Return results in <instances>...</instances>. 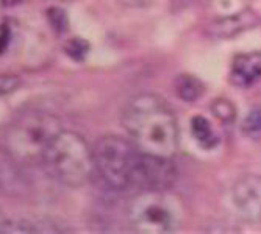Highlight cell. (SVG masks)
<instances>
[{"label": "cell", "instance_id": "16", "mask_svg": "<svg viewBox=\"0 0 261 234\" xmlns=\"http://www.w3.org/2000/svg\"><path fill=\"white\" fill-rule=\"evenodd\" d=\"M121 5L124 7H130V8H144L152 5L155 0H117Z\"/></svg>", "mask_w": 261, "mask_h": 234}, {"label": "cell", "instance_id": "1", "mask_svg": "<svg viewBox=\"0 0 261 234\" xmlns=\"http://www.w3.org/2000/svg\"><path fill=\"white\" fill-rule=\"evenodd\" d=\"M122 125L139 152L174 158L178 149V125L171 106L155 94H139L122 111Z\"/></svg>", "mask_w": 261, "mask_h": 234}, {"label": "cell", "instance_id": "10", "mask_svg": "<svg viewBox=\"0 0 261 234\" xmlns=\"http://www.w3.org/2000/svg\"><path fill=\"white\" fill-rule=\"evenodd\" d=\"M174 87L177 96L185 102H196L205 92L203 83L191 74H180L174 81Z\"/></svg>", "mask_w": 261, "mask_h": 234}, {"label": "cell", "instance_id": "8", "mask_svg": "<svg viewBox=\"0 0 261 234\" xmlns=\"http://www.w3.org/2000/svg\"><path fill=\"white\" fill-rule=\"evenodd\" d=\"M259 16L252 10H243L238 14L227 16L222 19H216L210 22L208 25V35L213 38H233L246 30H250L259 23Z\"/></svg>", "mask_w": 261, "mask_h": 234}, {"label": "cell", "instance_id": "4", "mask_svg": "<svg viewBox=\"0 0 261 234\" xmlns=\"http://www.w3.org/2000/svg\"><path fill=\"white\" fill-rule=\"evenodd\" d=\"M128 222L141 234L172 232L183 214L178 197L168 191H141L128 204Z\"/></svg>", "mask_w": 261, "mask_h": 234}, {"label": "cell", "instance_id": "15", "mask_svg": "<svg viewBox=\"0 0 261 234\" xmlns=\"http://www.w3.org/2000/svg\"><path fill=\"white\" fill-rule=\"evenodd\" d=\"M20 78L16 75H0V96L14 92L20 86Z\"/></svg>", "mask_w": 261, "mask_h": 234}, {"label": "cell", "instance_id": "11", "mask_svg": "<svg viewBox=\"0 0 261 234\" xmlns=\"http://www.w3.org/2000/svg\"><path fill=\"white\" fill-rule=\"evenodd\" d=\"M191 133L196 139V142L205 149V150H210V149H215L216 144H218V136L213 131L210 122L205 119L203 115H196L193 117L191 121Z\"/></svg>", "mask_w": 261, "mask_h": 234}, {"label": "cell", "instance_id": "2", "mask_svg": "<svg viewBox=\"0 0 261 234\" xmlns=\"http://www.w3.org/2000/svg\"><path fill=\"white\" fill-rule=\"evenodd\" d=\"M63 131L61 121L45 111H29L19 115L5 133V150L19 164L42 162L55 137Z\"/></svg>", "mask_w": 261, "mask_h": 234}, {"label": "cell", "instance_id": "7", "mask_svg": "<svg viewBox=\"0 0 261 234\" xmlns=\"http://www.w3.org/2000/svg\"><path fill=\"white\" fill-rule=\"evenodd\" d=\"M233 206L238 214L249 222L261 220V177L244 175L234 183L231 189Z\"/></svg>", "mask_w": 261, "mask_h": 234}, {"label": "cell", "instance_id": "3", "mask_svg": "<svg viewBox=\"0 0 261 234\" xmlns=\"http://www.w3.org/2000/svg\"><path fill=\"white\" fill-rule=\"evenodd\" d=\"M42 164L54 180L69 187H80L94 173L92 149L86 140L74 133L63 130L47 149Z\"/></svg>", "mask_w": 261, "mask_h": 234}, {"label": "cell", "instance_id": "14", "mask_svg": "<svg viewBox=\"0 0 261 234\" xmlns=\"http://www.w3.org/2000/svg\"><path fill=\"white\" fill-rule=\"evenodd\" d=\"M64 50L72 60L82 61L88 55V52H89V44L86 41L80 39V38H74V39H69L66 42Z\"/></svg>", "mask_w": 261, "mask_h": 234}, {"label": "cell", "instance_id": "17", "mask_svg": "<svg viewBox=\"0 0 261 234\" xmlns=\"http://www.w3.org/2000/svg\"><path fill=\"white\" fill-rule=\"evenodd\" d=\"M4 180H5V175H4L2 167H0V191H2V187H4Z\"/></svg>", "mask_w": 261, "mask_h": 234}, {"label": "cell", "instance_id": "12", "mask_svg": "<svg viewBox=\"0 0 261 234\" xmlns=\"http://www.w3.org/2000/svg\"><path fill=\"white\" fill-rule=\"evenodd\" d=\"M211 111L215 114L219 121H222L224 124H231L236 117V109L233 106V103L228 100V99H224V97H219L216 99L215 102L211 103Z\"/></svg>", "mask_w": 261, "mask_h": 234}, {"label": "cell", "instance_id": "9", "mask_svg": "<svg viewBox=\"0 0 261 234\" xmlns=\"http://www.w3.org/2000/svg\"><path fill=\"white\" fill-rule=\"evenodd\" d=\"M230 78L240 87H249L261 80V52L236 55L231 64Z\"/></svg>", "mask_w": 261, "mask_h": 234}, {"label": "cell", "instance_id": "6", "mask_svg": "<svg viewBox=\"0 0 261 234\" xmlns=\"http://www.w3.org/2000/svg\"><path fill=\"white\" fill-rule=\"evenodd\" d=\"M177 181V167L172 158L139 152L133 186L139 191H169Z\"/></svg>", "mask_w": 261, "mask_h": 234}, {"label": "cell", "instance_id": "5", "mask_svg": "<svg viewBox=\"0 0 261 234\" xmlns=\"http://www.w3.org/2000/svg\"><path fill=\"white\" fill-rule=\"evenodd\" d=\"M94 172L114 191H125L133 186L139 158L138 147L121 136H103L92 149Z\"/></svg>", "mask_w": 261, "mask_h": 234}, {"label": "cell", "instance_id": "13", "mask_svg": "<svg viewBox=\"0 0 261 234\" xmlns=\"http://www.w3.org/2000/svg\"><path fill=\"white\" fill-rule=\"evenodd\" d=\"M241 128L247 137H252V139L261 137V109L259 108H253L244 117V122H243Z\"/></svg>", "mask_w": 261, "mask_h": 234}]
</instances>
